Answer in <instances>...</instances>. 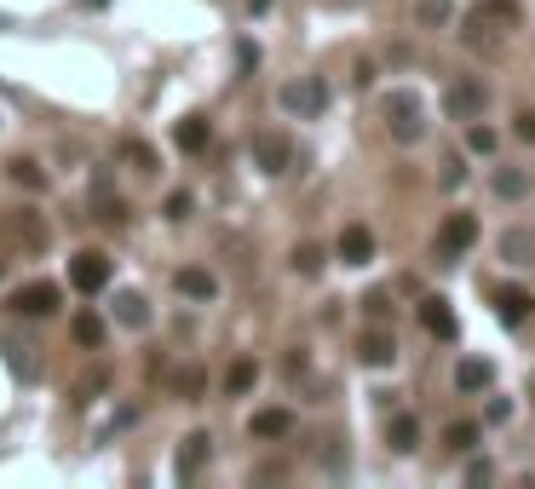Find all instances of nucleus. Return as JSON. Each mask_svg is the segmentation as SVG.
<instances>
[{
    "label": "nucleus",
    "instance_id": "nucleus-1",
    "mask_svg": "<svg viewBox=\"0 0 535 489\" xmlns=\"http://www.w3.org/2000/svg\"><path fill=\"white\" fill-rule=\"evenodd\" d=\"M380 116H386V127H392L397 144L426 139V98H420L415 87H392V93L380 98Z\"/></svg>",
    "mask_w": 535,
    "mask_h": 489
},
{
    "label": "nucleus",
    "instance_id": "nucleus-2",
    "mask_svg": "<svg viewBox=\"0 0 535 489\" xmlns=\"http://www.w3.org/2000/svg\"><path fill=\"white\" fill-rule=\"evenodd\" d=\"M507 29H518V0H478L472 18H466V29H461V41L478 47L484 35H507Z\"/></svg>",
    "mask_w": 535,
    "mask_h": 489
},
{
    "label": "nucleus",
    "instance_id": "nucleus-3",
    "mask_svg": "<svg viewBox=\"0 0 535 489\" xmlns=\"http://www.w3.org/2000/svg\"><path fill=\"white\" fill-rule=\"evenodd\" d=\"M110 277H116V259L104 254V248H81V254L70 259V288L75 294H104Z\"/></svg>",
    "mask_w": 535,
    "mask_h": 489
},
{
    "label": "nucleus",
    "instance_id": "nucleus-4",
    "mask_svg": "<svg viewBox=\"0 0 535 489\" xmlns=\"http://www.w3.org/2000/svg\"><path fill=\"white\" fill-rule=\"evenodd\" d=\"M277 104L288 110V116H300V121L323 116V110H328V87H323V75H300V81H288V87L277 93Z\"/></svg>",
    "mask_w": 535,
    "mask_h": 489
},
{
    "label": "nucleus",
    "instance_id": "nucleus-5",
    "mask_svg": "<svg viewBox=\"0 0 535 489\" xmlns=\"http://www.w3.org/2000/svg\"><path fill=\"white\" fill-rule=\"evenodd\" d=\"M484 81H472V75H455L449 87H443V116L449 121H478L484 116Z\"/></svg>",
    "mask_w": 535,
    "mask_h": 489
},
{
    "label": "nucleus",
    "instance_id": "nucleus-6",
    "mask_svg": "<svg viewBox=\"0 0 535 489\" xmlns=\"http://www.w3.org/2000/svg\"><path fill=\"white\" fill-rule=\"evenodd\" d=\"M12 311H18V317H52V311H58V305H64V288H58V282H24V288H18V294H12Z\"/></svg>",
    "mask_w": 535,
    "mask_h": 489
},
{
    "label": "nucleus",
    "instance_id": "nucleus-7",
    "mask_svg": "<svg viewBox=\"0 0 535 489\" xmlns=\"http://www.w3.org/2000/svg\"><path fill=\"white\" fill-rule=\"evenodd\" d=\"M472 242H478V219H472V213H449L443 231H438V259L455 265L461 254H472Z\"/></svg>",
    "mask_w": 535,
    "mask_h": 489
},
{
    "label": "nucleus",
    "instance_id": "nucleus-8",
    "mask_svg": "<svg viewBox=\"0 0 535 489\" xmlns=\"http://www.w3.org/2000/svg\"><path fill=\"white\" fill-rule=\"evenodd\" d=\"M420 328H426L432 340H455V334H461V323H455V311H449L443 294H426V300H420Z\"/></svg>",
    "mask_w": 535,
    "mask_h": 489
},
{
    "label": "nucleus",
    "instance_id": "nucleus-9",
    "mask_svg": "<svg viewBox=\"0 0 535 489\" xmlns=\"http://www.w3.org/2000/svg\"><path fill=\"white\" fill-rule=\"evenodd\" d=\"M530 311H535L530 288H512V282H507V288H495V317H501L507 328H524V323H530Z\"/></svg>",
    "mask_w": 535,
    "mask_h": 489
},
{
    "label": "nucleus",
    "instance_id": "nucleus-10",
    "mask_svg": "<svg viewBox=\"0 0 535 489\" xmlns=\"http://www.w3.org/2000/svg\"><path fill=\"white\" fill-rule=\"evenodd\" d=\"M254 162H259V173H288L294 144L282 139V133H259V139H254Z\"/></svg>",
    "mask_w": 535,
    "mask_h": 489
},
{
    "label": "nucleus",
    "instance_id": "nucleus-11",
    "mask_svg": "<svg viewBox=\"0 0 535 489\" xmlns=\"http://www.w3.org/2000/svg\"><path fill=\"white\" fill-rule=\"evenodd\" d=\"M173 288H179L185 300H196V305L219 300V277H213V271H202V265H185V271L173 277Z\"/></svg>",
    "mask_w": 535,
    "mask_h": 489
},
{
    "label": "nucleus",
    "instance_id": "nucleus-12",
    "mask_svg": "<svg viewBox=\"0 0 535 489\" xmlns=\"http://www.w3.org/2000/svg\"><path fill=\"white\" fill-rule=\"evenodd\" d=\"M334 254L346 259V265H369V259H374V231H369V225H346L340 242H334Z\"/></svg>",
    "mask_w": 535,
    "mask_h": 489
},
{
    "label": "nucleus",
    "instance_id": "nucleus-13",
    "mask_svg": "<svg viewBox=\"0 0 535 489\" xmlns=\"http://www.w3.org/2000/svg\"><path fill=\"white\" fill-rule=\"evenodd\" d=\"M357 357H363L369 369H392V363H397V340L386 334V328H369V334L357 340Z\"/></svg>",
    "mask_w": 535,
    "mask_h": 489
},
{
    "label": "nucleus",
    "instance_id": "nucleus-14",
    "mask_svg": "<svg viewBox=\"0 0 535 489\" xmlns=\"http://www.w3.org/2000/svg\"><path fill=\"white\" fill-rule=\"evenodd\" d=\"M208 455H213V438L208 432H190L185 443H179V478H196V472H202V466H208Z\"/></svg>",
    "mask_w": 535,
    "mask_h": 489
},
{
    "label": "nucleus",
    "instance_id": "nucleus-15",
    "mask_svg": "<svg viewBox=\"0 0 535 489\" xmlns=\"http://www.w3.org/2000/svg\"><path fill=\"white\" fill-rule=\"evenodd\" d=\"M248 432H254L259 443H277V438L294 432V415H288V409H259V415L248 420Z\"/></svg>",
    "mask_w": 535,
    "mask_h": 489
},
{
    "label": "nucleus",
    "instance_id": "nucleus-16",
    "mask_svg": "<svg viewBox=\"0 0 535 489\" xmlns=\"http://www.w3.org/2000/svg\"><path fill=\"white\" fill-rule=\"evenodd\" d=\"M116 323H121V328H150V300H144L139 288L116 294Z\"/></svg>",
    "mask_w": 535,
    "mask_h": 489
},
{
    "label": "nucleus",
    "instance_id": "nucleus-17",
    "mask_svg": "<svg viewBox=\"0 0 535 489\" xmlns=\"http://www.w3.org/2000/svg\"><path fill=\"white\" fill-rule=\"evenodd\" d=\"M501 259H507V265H535V231L512 225V231L501 236Z\"/></svg>",
    "mask_w": 535,
    "mask_h": 489
},
{
    "label": "nucleus",
    "instance_id": "nucleus-18",
    "mask_svg": "<svg viewBox=\"0 0 535 489\" xmlns=\"http://www.w3.org/2000/svg\"><path fill=\"white\" fill-rule=\"evenodd\" d=\"M173 144H179L185 156H196V150H208V116H185L179 127H173Z\"/></svg>",
    "mask_w": 535,
    "mask_h": 489
},
{
    "label": "nucleus",
    "instance_id": "nucleus-19",
    "mask_svg": "<svg viewBox=\"0 0 535 489\" xmlns=\"http://www.w3.org/2000/svg\"><path fill=\"white\" fill-rule=\"evenodd\" d=\"M386 438H392L397 455H415V449H420V420H415V415H392Z\"/></svg>",
    "mask_w": 535,
    "mask_h": 489
},
{
    "label": "nucleus",
    "instance_id": "nucleus-20",
    "mask_svg": "<svg viewBox=\"0 0 535 489\" xmlns=\"http://www.w3.org/2000/svg\"><path fill=\"white\" fill-rule=\"evenodd\" d=\"M489 380H495V369H489L484 357H466L461 369H455V386H461V392H484Z\"/></svg>",
    "mask_w": 535,
    "mask_h": 489
},
{
    "label": "nucleus",
    "instance_id": "nucleus-21",
    "mask_svg": "<svg viewBox=\"0 0 535 489\" xmlns=\"http://www.w3.org/2000/svg\"><path fill=\"white\" fill-rule=\"evenodd\" d=\"M70 334H75V346L98 351V346H104V317H98V311H81V317L70 323Z\"/></svg>",
    "mask_w": 535,
    "mask_h": 489
},
{
    "label": "nucleus",
    "instance_id": "nucleus-22",
    "mask_svg": "<svg viewBox=\"0 0 535 489\" xmlns=\"http://www.w3.org/2000/svg\"><path fill=\"white\" fill-rule=\"evenodd\" d=\"M489 185H495V196H501V202H518V196L530 190V179H524L518 167H495V173H489Z\"/></svg>",
    "mask_w": 535,
    "mask_h": 489
},
{
    "label": "nucleus",
    "instance_id": "nucleus-23",
    "mask_svg": "<svg viewBox=\"0 0 535 489\" xmlns=\"http://www.w3.org/2000/svg\"><path fill=\"white\" fill-rule=\"evenodd\" d=\"M254 380H259V363H248V357H242V363H231V374H225V392L242 397V392H254Z\"/></svg>",
    "mask_w": 535,
    "mask_h": 489
},
{
    "label": "nucleus",
    "instance_id": "nucleus-24",
    "mask_svg": "<svg viewBox=\"0 0 535 489\" xmlns=\"http://www.w3.org/2000/svg\"><path fill=\"white\" fill-rule=\"evenodd\" d=\"M415 18H420L426 29H443L449 18H455V6H449V0H420V6H415Z\"/></svg>",
    "mask_w": 535,
    "mask_h": 489
},
{
    "label": "nucleus",
    "instance_id": "nucleus-25",
    "mask_svg": "<svg viewBox=\"0 0 535 489\" xmlns=\"http://www.w3.org/2000/svg\"><path fill=\"white\" fill-rule=\"evenodd\" d=\"M121 156L139 167V173H156V167H162V162H156V150H150L144 139H127V144H121Z\"/></svg>",
    "mask_w": 535,
    "mask_h": 489
},
{
    "label": "nucleus",
    "instance_id": "nucleus-26",
    "mask_svg": "<svg viewBox=\"0 0 535 489\" xmlns=\"http://www.w3.org/2000/svg\"><path fill=\"white\" fill-rule=\"evenodd\" d=\"M12 179H18L24 190H47V173H41V162H29V156L12 162Z\"/></svg>",
    "mask_w": 535,
    "mask_h": 489
},
{
    "label": "nucleus",
    "instance_id": "nucleus-27",
    "mask_svg": "<svg viewBox=\"0 0 535 489\" xmlns=\"http://www.w3.org/2000/svg\"><path fill=\"white\" fill-rule=\"evenodd\" d=\"M294 271H300V277H317V271H323V248L300 242V248H294Z\"/></svg>",
    "mask_w": 535,
    "mask_h": 489
},
{
    "label": "nucleus",
    "instance_id": "nucleus-28",
    "mask_svg": "<svg viewBox=\"0 0 535 489\" xmlns=\"http://www.w3.org/2000/svg\"><path fill=\"white\" fill-rule=\"evenodd\" d=\"M443 438H449V449H461V455H466V449H472V443L484 438V432H478V426H472V420H455V426H449V432H443Z\"/></svg>",
    "mask_w": 535,
    "mask_h": 489
},
{
    "label": "nucleus",
    "instance_id": "nucleus-29",
    "mask_svg": "<svg viewBox=\"0 0 535 489\" xmlns=\"http://www.w3.org/2000/svg\"><path fill=\"white\" fill-rule=\"evenodd\" d=\"M202 386H208V380H202V369H179V380H173V392L190 397V403L202 397Z\"/></svg>",
    "mask_w": 535,
    "mask_h": 489
},
{
    "label": "nucleus",
    "instance_id": "nucleus-30",
    "mask_svg": "<svg viewBox=\"0 0 535 489\" xmlns=\"http://www.w3.org/2000/svg\"><path fill=\"white\" fill-rule=\"evenodd\" d=\"M190 208H196V196H190V190H173V196H167V219H173V225L190 219Z\"/></svg>",
    "mask_w": 535,
    "mask_h": 489
},
{
    "label": "nucleus",
    "instance_id": "nucleus-31",
    "mask_svg": "<svg viewBox=\"0 0 535 489\" xmlns=\"http://www.w3.org/2000/svg\"><path fill=\"white\" fill-rule=\"evenodd\" d=\"M466 144H472L478 156H489V150H495V133H489V127H478V121H466Z\"/></svg>",
    "mask_w": 535,
    "mask_h": 489
},
{
    "label": "nucleus",
    "instance_id": "nucleus-32",
    "mask_svg": "<svg viewBox=\"0 0 535 489\" xmlns=\"http://www.w3.org/2000/svg\"><path fill=\"white\" fill-rule=\"evenodd\" d=\"M0 351L12 357V374H18V380H29V374H35V363H29V346H0Z\"/></svg>",
    "mask_w": 535,
    "mask_h": 489
},
{
    "label": "nucleus",
    "instance_id": "nucleus-33",
    "mask_svg": "<svg viewBox=\"0 0 535 489\" xmlns=\"http://www.w3.org/2000/svg\"><path fill=\"white\" fill-rule=\"evenodd\" d=\"M363 311H369L374 323H380V317H386V311H392V294H386V288H374L369 300H363Z\"/></svg>",
    "mask_w": 535,
    "mask_h": 489
},
{
    "label": "nucleus",
    "instance_id": "nucleus-34",
    "mask_svg": "<svg viewBox=\"0 0 535 489\" xmlns=\"http://www.w3.org/2000/svg\"><path fill=\"white\" fill-rule=\"evenodd\" d=\"M512 133L524 144H535V110H518V116H512Z\"/></svg>",
    "mask_w": 535,
    "mask_h": 489
},
{
    "label": "nucleus",
    "instance_id": "nucleus-35",
    "mask_svg": "<svg viewBox=\"0 0 535 489\" xmlns=\"http://www.w3.org/2000/svg\"><path fill=\"white\" fill-rule=\"evenodd\" d=\"M489 478H495V466H489V461H472V466H466V484H489Z\"/></svg>",
    "mask_w": 535,
    "mask_h": 489
},
{
    "label": "nucleus",
    "instance_id": "nucleus-36",
    "mask_svg": "<svg viewBox=\"0 0 535 489\" xmlns=\"http://www.w3.org/2000/svg\"><path fill=\"white\" fill-rule=\"evenodd\" d=\"M0 271H6V259H0Z\"/></svg>",
    "mask_w": 535,
    "mask_h": 489
}]
</instances>
